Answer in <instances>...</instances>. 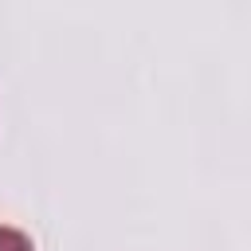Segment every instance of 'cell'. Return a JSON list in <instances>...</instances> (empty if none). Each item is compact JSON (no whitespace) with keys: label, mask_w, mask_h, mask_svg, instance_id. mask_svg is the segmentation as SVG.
Masks as SVG:
<instances>
[{"label":"cell","mask_w":251,"mask_h":251,"mask_svg":"<svg viewBox=\"0 0 251 251\" xmlns=\"http://www.w3.org/2000/svg\"><path fill=\"white\" fill-rule=\"evenodd\" d=\"M0 251H35V243H31V235H27V231L0 224Z\"/></svg>","instance_id":"6da1fadb"}]
</instances>
